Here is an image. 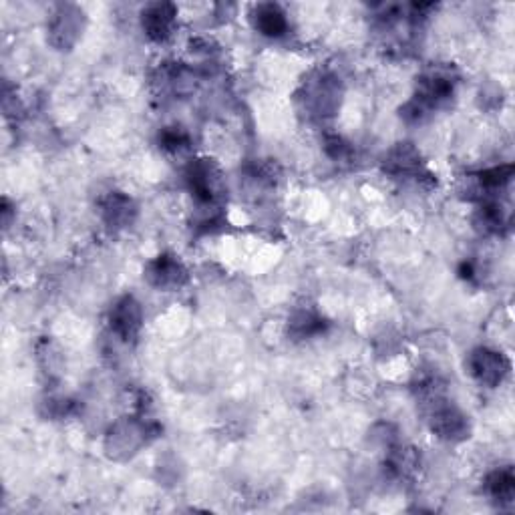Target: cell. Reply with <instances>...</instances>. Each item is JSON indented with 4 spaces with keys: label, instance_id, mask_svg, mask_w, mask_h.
Listing matches in <instances>:
<instances>
[{
    "label": "cell",
    "instance_id": "cell-1",
    "mask_svg": "<svg viewBox=\"0 0 515 515\" xmlns=\"http://www.w3.org/2000/svg\"><path fill=\"white\" fill-rule=\"evenodd\" d=\"M188 192L192 194L198 210L202 212L204 226L222 222V206L226 200V184L222 171L214 159H192L184 171Z\"/></svg>",
    "mask_w": 515,
    "mask_h": 515
},
{
    "label": "cell",
    "instance_id": "cell-2",
    "mask_svg": "<svg viewBox=\"0 0 515 515\" xmlns=\"http://www.w3.org/2000/svg\"><path fill=\"white\" fill-rule=\"evenodd\" d=\"M457 81L447 69H431L417 79L413 97L401 109V117L407 123H423L435 111L443 109L455 97Z\"/></svg>",
    "mask_w": 515,
    "mask_h": 515
},
{
    "label": "cell",
    "instance_id": "cell-3",
    "mask_svg": "<svg viewBox=\"0 0 515 515\" xmlns=\"http://www.w3.org/2000/svg\"><path fill=\"white\" fill-rule=\"evenodd\" d=\"M159 431V425L141 417H123L107 431L105 451L115 461L131 459L143 445L153 441Z\"/></svg>",
    "mask_w": 515,
    "mask_h": 515
},
{
    "label": "cell",
    "instance_id": "cell-4",
    "mask_svg": "<svg viewBox=\"0 0 515 515\" xmlns=\"http://www.w3.org/2000/svg\"><path fill=\"white\" fill-rule=\"evenodd\" d=\"M345 87L332 73L312 75L300 89V101L304 111L314 119H330L338 113Z\"/></svg>",
    "mask_w": 515,
    "mask_h": 515
},
{
    "label": "cell",
    "instance_id": "cell-5",
    "mask_svg": "<svg viewBox=\"0 0 515 515\" xmlns=\"http://www.w3.org/2000/svg\"><path fill=\"white\" fill-rule=\"evenodd\" d=\"M383 171L393 180L427 184L433 182V174L425 167L421 151L413 143H397L383 157Z\"/></svg>",
    "mask_w": 515,
    "mask_h": 515
},
{
    "label": "cell",
    "instance_id": "cell-6",
    "mask_svg": "<svg viewBox=\"0 0 515 515\" xmlns=\"http://www.w3.org/2000/svg\"><path fill=\"white\" fill-rule=\"evenodd\" d=\"M143 276L149 286L161 292H176L184 288L190 280V272L186 264L176 254H169V252H163L153 260H149L143 270Z\"/></svg>",
    "mask_w": 515,
    "mask_h": 515
},
{
    "label": "cell",
    "instance_id": "cell-7",
    "mask_svg": "<svg viewBox=\"0 0 515 515\" xmlns=\"http://www.w3.org/2000/svg\"><path fill=\"white\" fill-rule=\"evenodd\" d=\"M85 29V15L75 5H59L49 21V43L57 51H71Z\"/></svg>",
    "mask_w": 515,
    "mask_h": 515
},
{
    "label": "cell",
    "instance_id": "cell-8",
    "mask_svg": "<svg viewBox=\"0 0 515 515\" xmlns=\"http://www.w3.org/2000/svg\"><path fill=\"white\" fill-rule=\"evenodd\" d=\"M467 369L481 387L495 389L507 379L511 365L503 353L487 347H479L471 351L467 359Z\"/></svg>",
    "mask_w": 515,
    "mask_h": 515
},
{
    "label": "cell",
    "instance_id": "cell-9",
    "mask_svg": "<svg viewBox=\"0 0 515 515\" xmlns=\"http://www.w3.org/2000/svg\"><path fill=\"white\" fill-rule=\"evenodd\" d=\"M109 328L121 342H135L143 328V308L135 296H121L109 310Z\"/></svg>",
    "mask_w": 515,
    "mask_h": 515
},
{
    "label": "cell",
    "instance_id": "cell-10",
    "mask_svg": "<svg viewBox=\"0 0 515 515\" xmlns=\"http://www.w3.org/2000/svg\"><path fill=\"white\" fill-rule=\"evenodd\" d=\"M178 23V9L171 3H153L141 11L143 33L153 43H165L174 37Z\"/></svg>",
    "mask_w": 515,
    "mask_h": 515
},
{
    "label": "cell",
    "instance_id": "cell-11",
    "mask_svg": "<svg viewBox=\"0 0 515 515\" xmlns=\"http://www.w3.org/2000/svg\"><path fill=\"white\" fill-rule=\"evenodd\" d=\"M99 214L109 230L119 232L133 226L137 218V204L131 196L123 192H109L99 202Z\"/></svg>",
    "mask_w": 515,
    "mask_h": 515
},
{
    "label": "cell",
    "instance_id": "cell-12",
    "mask_svg": "<svg viewBox=\"0 0 515 515\" xmlns=\"http://www.w3.org/2000/svg\"><path fill=\"white\" fill-rule=\"evenodd\" d=\"M330 322L312 306H298L288 316V336L292 340H310L328 330Z\"/></svg>",
    "mask_w": 515,
    "mask_h": 515
},
{
    "label": "cell",
    "instance_id": "cell-13",
    "mask_svg": "<svg viewBox=\"0 0 515 515\" xmlns=\"http://www.w3.org/2000/svg\"><path fill=\"white\" fill-rule=\"evenodd\" d=\"M250 19L254 29L268 39H280L288 33V17L276 3L256 5L250 13Z\"/></svg>",
    "mask_w": 515,
    "mask_h": 515
},
{
    "label": "cell",
    "instance_id": "cell-14",
    "mask_svg": "<svg viewBox=\"0 0 515 515\" xmlns=\"http://www.w3.org/2000/svg\"><path fill=\"white\" fill-rule=\"evenodd\" d=\"M473 224L485 236H499L503 228H507L509 220L497 200H483L475 212Z\"/></svg>",
    "mask_w": 515,
    "mask_h": 515
},
{
    "label": "cell",
    "instance_id": "cell-15",
    "mask_svg": "<svg viewBox=\"0 0 515 515\" xmlns=\"http://www.w3.org/2000/svg\"><path fill=\"white\" fill-rule=\"evenodd\" d=\"M485 491L487 495L499 503L507 505L513 503L515 497V473L511 467H497L485 477Z\"/></svg>",
    "mask_w": 515,
    "mask_h": 515
},
{
    "label": "cell",
    "instance_id": "cell-16",
    "mask_svg": "<svg viewBox=\"0 0 515 515\" xmlns=\"http://www.w3.org/2000/svg\"><path fill=\"white\" fill-rule=\"evenodd\" d=\"M159 149L169 155H182L190 151L192 137L184 127H165L159 131Z\"/></svg>",
    "mask_w": 515,
    "mask_h": 515
},
{
    "label": "cell",
    "instance_id": "cell-17",
    "mask_svg": "<svg viewBox=\"0 0 515 515\" xmlns=\"http://www.w3.org/2000/svg\"><path fill=\"white\" fill-rule=\"evenodd\" d=\"M322 147H324V153L332 161H349V159H353V153H355L353 143L347 141L342 135H336V133L324 135Z\"/></svg>",
    "mask_w": 515,
    "mask_h": 515
},
{
    "label": "cell",
    "instance_id": "cell-18",
    "mask_svg": "<svg viewBox=\"0 0 515 515\" xmlns=\"http://www.w3.org/2000/svg\"><path fill=\"white\" fill-rule=\"evenodd\" d=\"M11 202L5 198L3 200V224H5V228H9L11 226Z\"/></svg>",
    "mask_w": 515,
    "mask_h": 515
}]
</instances>
